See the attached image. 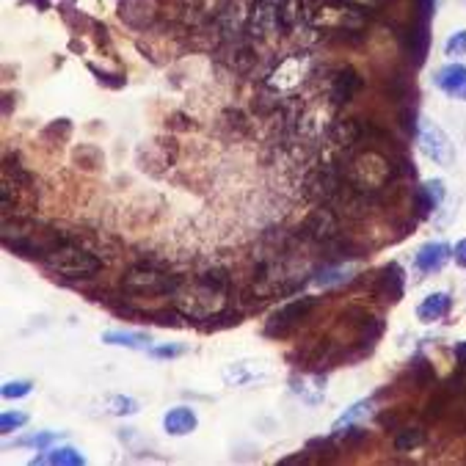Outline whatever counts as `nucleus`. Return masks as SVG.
<instances>
[{
	"label": "nucleus",
	"mask_w": 466,
	"mask_h": 466,
	"mask_svg": "<svg viewBox=\"0 0 466 466\" xmlns=\"http://www.w3.org/2000/svg\"><path fill=\"white\" fill-rule=\"evenodd\" d=\"M229 292H232L229 274L224 268H213L193 276L191 282H182L172 298H174V307L188 320H210L226 309Z\"/></svg>",
	"instance_id": "nucleus-1"
},
{
	"label": "nucleus",
	"mask_w": 466,
	"mask_h": 466,
	"mask_svg": "<svg viewBox=\"0 0 466 466\" xmlns=\"http://www.w3.org/2000/svg\"><path fill=\"white\" fill-rule=\"evenodd\" d=\"M343 174L359 191L376 193L389 185V180L394 177V165L386 155H381L373 147H356L348 155H343Z\"/></svg>",
	"instance_id": "nucleus-2"
},
{
	"label": "nucleus",
	"mask_w": 466,
	"mask_h": 466,
	"mask_svg": "<svg viewBox=\"0 0 466 466\" xmlns=\"http://www.w3.org/2000/svg\"><path fill=\"white\" fill-rule=\"evenodd\" d=\"M45 265L55 274V276H64V279H91L103 271V259L97 254L75 246L70 238H64L47 257H45Z\"/></svg>",
	"instance_id": "nucleus-3"
},
{
	"label": "nucleus",
	"mask_w": 466,
	"mask_h": 466,
	"mask_svg": "<svg viewBox=\"0 0 466 466\" xmlns=\"http://www.w3.org/2000/svg\"><path fill=\"white\" fill-rule=\"evenodd\" d=\"M309 22L328 33H356L368 25V12L345 4V0H326L315 12H309Z\"/></svg>",
	"instance_id": "nucleus-4"
},
{
	"label": "nucleus",
	"mask_w": 466,
	"mask_h": 466,
	"mask_svg": "<svg viewBox=\"0 0 466 466\" xmlns=\"http://www.w3.org/2000/svg\"><path fill=\"white\" fill-rule=\"evenodd\" d=\"M182 279L165 271H157L155 265H132L122 276V290L132 298H152V295H174Z\"/></svg>",
	"instance_id": "nucleus-5"
},
{
	"label": "nucleus",
	"mask_w": 466,
	"mask_h": 466,
	"mask_svg": "<svg viewBox=\"0 0 466 466\" xmlns=\"http://www.w3.org/2000/svg\"><path fill=\"white\" fill-rule=\"evenodd\" d=\"M343 185H345V174L337 163H315L304 174L301 191L315 205H331Z\"/></svg>",
	"instance_id": "nucleus-6"
},
{
	"label": "nucleus",
	"mask_w": 466,
	"mask_h": 466,
	"mask_svg": "<svg viewBox=\"0 0 466 466\" xmlns=\"http://www.w3.org/2000/svg\"><path fill=\"white\" fill-rule=\"evenodd\" d=\"M309 72H312L309 53H290L268 72V78H265V89H271L276 94L295 91L298 86L309 78Z\"/></svg>",
	"instance_id": "nucleus-7"
},
{
	"label": "nucleus",
	"mask_w": 466,
	"mask_h": 466,
	"mask_svg": "<svg viewBox=\"0 0 466 466\" xmlns=\"http://www.w3.org/2000/svg\"><path fill=\"white\" fill-rule=\"evenodd\" d=\"M284 28V20H282V12H279V4L274 0H254L251 4V12L246 17V33L257 42H268L274 39L276 33Z\"/></svg>",
	"instance_id": "nucleus-8"
},
{
	"label": "nucleus",
	"mask_w": 466,
	"mask_h": 466,
	"mask_svg": "<svg viewBox=\"0 0 466 466\" xmlns=\"http://www.w3.org/2000/svg\"><path fill=\"white\" fill-rule=\"evenodd\" d=\"M340 235H343V232H340V213L331 208V205H318L307 216V221L301 224V229H298V238H304L309 243H318V246L335 241Z\"/></svg>",
	"instance_id": "nucleus-9"
},
{
	"label": "nucleus",
	"mask_w": 466,
	"mask_h": 466,
	"mask_svg": "<svg viewBox=\"0 0 466 466\" xmlns=\"http://www.w3.org/2000/svg\"><path fill=\"white\" fill-rule=\"evenodd\" d=\"M315 304H318V298H312V295H304V298H298V301L284 304L279 312L271 315L268 326H265V335H268V337H287V335H292V331L307 320V315L315 309Z\"/></svg>",
	"instance_id": "nucleus-10"
},
{
	"label": "nucleus",
	"mask_w": 466,
	"mask_h": 466,
	"mask_svg": "<svg viewBox=\"0 0 466 466\" xmlns=\"http://www.w3.org/2000/svg\"><path fill=\"white\" fill-rule=\"evenodd\" d=\"M419 147H422V152H425L430 160L439 163V165H450L453 157H455L453 144H450V139H447V132H445L436 122H425V124L419 127Z\"/></svg>",
	"instance_id": "nucleus-11"
},
{
	"label": "nucleus",
	"mask_w": 466,
	"mask_h": 466,
	"mask_svg": "<svg viewBox=\"0 0 466 466\" xmlns=\"http://www.w3.org/2000/svg\"><path fill=\"white\" fill-rule=\"evenodd\" d=\"M174 160H177V141L174 139H155L139 149V163L149 174H160V169L174 165Z\"/></svg>",
	"instance_id": "nucleus-12"
},
{
	"label": "nucleus",
	"mask_w": 466,
	"mask_h": 466,
	"mask_svg": "<svg viewBox=\"0 0 466 466\" xmlns=\"http://www.w3.org/2000/svg\"><path fill=\"white\" fill-rule=\"evenodd\" d=\"M361 89V78L351 70V66H343L335 75H331V83H328V103L331 106H348L351 99L359 94Z\"/></svg>",
	"instance_id": "nucleus-13"
},
{
	"label": "nucleus",
	"mask_w": 466,
	"mask_h": 466,
	"mask_svg": "<svg viewBox=\"0 0 466 466\" xmlns=\"http://www.w3.org/2000/svg\"><path fill=\"white\" fill-rule=\"evenodd\" d=\"M290 389L292 394H298L307 406H318L323 403V397H326V378L320 376V370L315 373H301V376H292L290 378Z\"/></svg>",
	"instance_id": "nucleus-14"
},
{
	"label": "nucleus",
	"mask_w": 466,
	"mask_h": 466,
	"mask_svg": "<svg viewBox=\"0 0 466 466\" xmlns=\"http://www.w3.org/2000/svg\"><path fill=\"white\" fill-rule=\"evenodd\" d=\"M450 251H453V249H450L447 243H442V241L425 243V246L417 251V257H414L417 271H419V274H439V271L445 268V265H447V259L453 257Z\"/></svg>",
	"instance_id": "nucleus-15"
},
{
	"label": "nucleus",
	"mask_w": 466,
	"mask_h": 466,
	"mask_svg": "<svg viewBox=\"0 0 466 466\" xmlns=\"http://www.w3.org/2000/svg\"><path fill=\"white\" fill-rule=\"evenodd\" d=\"M434 83H436L445 94H450V97H455V99H463V103H466V66H463V64H458V61L445 64L442 70H436Z\"/></svg>",
	"instance_id": "nucleus-16"
},
{
	"label": "nucleus",
	"mask_w": 466,
	"mask_h": 466,
	"mask_svg": "<svg viewBox=\"0 0 466 466\" xmlns=\"http://www.w3.org/2000/svg\"><path fill=\"white\" fill-rule=\"evenodd\" d=\"M376 292L384 298V301L389 304H397L403 298V271H401V265H384L381 274H378V282H376Z\"/></svg>",
	"instance_id": "nucleus-17"
},
{
	"label": "nucleus",
	"mask_w": 466,
	"mask_h": 466,
	"mask_svg": "<svg viewBox=\"0 0 466 466\" xmlns=\"http://www.w3.org/2000/svg\"><path fill=\"white\" fill-rule=\"evenodd\" d=\"M196 425H199V417L188 406H177L172 411H165V417H163V428L169 436H188L196 430Z\"/></svg>",
	"instance_id": "nucleus-18"
},
{
	"label": "nucleus",
	"mask_w": 466,
	"mask_h": 466,
	"mask_svg": "<svg viewBox=\"0 0 466 466\" xmlns=\"http://www.w3.org/2000/svg\"><path fill=\"white\" fill-rule=\"evenodd\" d=\"M450 307H453L450 292H430L425 301L417 307V318L422 323H439L450 315Z\"/></svg>",
	"instance_id": "nucleus-19"
},
{
	"label": "nucleus",
	"mask_w": 466,
	"mask_h": 466,
	"mask_svg": "<svg viewBox=\"0 0 466 466\" xmlns=\"http://www.w3.org/2000/svg\"><path fill=\"white\" fill-rule=\"evenodd\" d=\"M445 202V182L442 180H428L417 191V213L425 218L428 213H434Z\"/></svg>",
	"instance_id": "nucleus-20"
},
{
	"label": "nucleus",
	"mask_w": 466,
	"mask_h": 466,
	"mask_svg": "<svg viewBox=\"0 0 466 466\" xmlns=\"http://www.w3.org/2000/svg\"><path fill=\"white\" fill-rule=\"evenodd\" d=\"M106 345H119V348H130V351H149L152 340L144 331H106L103 335Z\"/></svg>",
	"instance_id": "nucleus-21"
},
{
	"label": "nucleus",
	"mask_w": 466,
	"mask_h": 466,
	"mask_svg": "<svg viewBox=\"0 0 466 466\" xmlns=\"http://www.w3.org/2000/svg\"><path fill=\"white\" fill-rule=\"evenodd\" d=\"M254 361H238V364H229L224 370V381L229 386H249L259 378H265V373H259L257 368H251Z\"/></svg>",
	"instance_id": "nucleus-22"
},
{
	"label": "nucleus",
	"mask_w": 466,
	"mask_h": 466,
	"mask_svg": "<svg viewBox=\"0 0 466 466\" xmlns=\"http://www.w3.org/2000/svg\"><path fill=\"white\" fill-rule=\"evenodd\" d=\"M370 414H373V397H370V401L353 403L343 417H337L335 425H331V436H340L345 428H351V425H356V422H361V419H368Z\"/></svg>",
	"instance_id": "nucleus-23"
},
{
	"label": "nucleus",
	"mask_w": 466,
	"mask_h": 466,
	"mask_svg": "<svg viewBox=\"0 0 466 466\" xmlns=\"http://www.w3.org/2000/svg\"><path fill=\"white\" fill-rule=\"evenodd\" d=\"M351 274H353V268H348L345 262H328L318 271L315 284L318 287H337V284H345L351 279Z\"/></svg>",
	"instance_id": "nucleus-24"
},
{
	"label": "nucleus",
	"mask_w": 466,
	"mask_h": 466,
	"mask_svg": "<svg viewBox=\"0 0 466 466\" xmlns=\"http://www.w3.org/2000/svg\"><path fill=\"white\" fill-rule=\"evenodd\" d=\"M33 466L37 463H58V466H83L86 458L75 450V447H55V450H47L45 455L39 458H33L30 461Z\"/></svg>",
	"instance_id": "nucleus-25"
},
{
	"label": "nucleus",
	"mask_w": 466,
	"mask_h": 466,
	"mask_svg": "<svg viewBox=\"0 0 466 466\" xmlns=\"http://www.w3.org/2000/svg\"><path fill=\"white\" fill-rule=\"evenodd\" d=\"M106 409L114 417H132L139 414V401H132V397H124V394H114L106 401Z\"/></svg>",
	"instance_id": "nucleus-26"
},
{
	"label": "nucleus",
	"mask_w": 466,
	"mask_h": 466,
	"mask_svg": "<svg viewBox=\"0 0 466 466\" xmlns=\"http://www.w3.org/2000/svg\"><path fill=\"white\" fill-rule=\"evenodd\" d=\"M304 450H307L309 455L323 458V461L337 458V453H340V447H337V436H328V439H309Z\"/></svg>",
	"instance_id": "nucleus-27"
},
{
	"label": "nucleus",
	"mask_w": 466,
	"mask_h": 466,
	"mask_svg": "<svg viewBox=\"0 0 466 466\" xmlns=\"http://www.w3.org/2000/svg\"><path fill=\"white\" fill-rule=\"evenodd\" d=\"M279 4V12H282V20H284V28H295L304 17V0H276Z\"/></svg>",
	"instance_id": "nucleus-28"
},
{
	"label": "nucleus",
	"mask_w": 466,
	"mask_h": 466,
	"mask_svg": "<svg viewBox=\"0 0 466 466\" xmlns=\"http://www.w3.org/2000/svg\"><path fill=\"white\" fill-rule=\"evenodd\" d=\"M103 152H99L97 147H91V144H86V147H78L75 149V163L78 165H83L86 172H97L99 165H103Z\"/></svg>",
	"instance_id": "nucleus-29"
},
{
	"label": "nucleus",
	"mask_w": 466,
	"mask_h": 466,
	"mask_svg": "<svg viewBox=\"0 0 466 466\" xmlns=\"http://www.w3.org/2000/svg\"><path fill=\"white\" fill-rule=\"evenodd\" d=\"M70 136H72V122L70 119H55V122H50L42 130V139L45 141H53V144H61V141H66Z\"/></svg>",
	"instance_id": "nucleus-30"
},
{
	"label": "nucleus",
	"mask_w": 466,
	"mask_h": 466,
	"mask_svg": "<svg viewBox=\"0 0 466 466\" xmlns=\"http://www.w3.org/2000/svg\"><path fill=\"white\" fill-rule=\"evenodd\" d=\"M61 434L55 430H42V434H33V436H25V439H17V447H37V450H47L53 442H58Z\"/></svg>",
	"instance_id": "nucleus-31"
},
{
	"label": "nucleus",
	"mask_w": 466,
	"mask_h": 466,
	"mask_svg": "<svg viewBox=\"0 0 466 466\" xmlns=\"http://www.w3.org/2000/svg\"><path fill=\"white\" fill-rule=\"evenodd\" d=\"M152 318V323H157V326H169V328H182L185 326V315L174 307V309H160V312H152L149 315Z\"/></svg>",
	"instance_id": "nucleus-32"
},
{
	"label": "nucleus",
	"mask_w": 466,
	"mask_h": 466,
	"mask_svg": "<svg viewBox=\"0 0 466 466\" xmlns=\"http://www.w3.org/2000/svg\"><path fill=\"white\" fill-rule=\"evenodd\" d=\"M28 422V414L22 411H6L4 417H0V434H14V430H20L22 425Z\"/></svg>",
	"instance_id": "nucleus-33"
},
{
	"label": "nucleus",
	"mask_w": 466,
	"mask_h": 466,
	"mask_svg": "<svg viewBox=\"0 0 466 466\" xmlns=\"http://www.w3.org/2000/svg\"><path fill=\"white\" fill-rule=\"evenodd\" d=\"M419 445H422V434H419V430H411V428L401 430V434H397V439H394V447L401 450V453L414 450V447H419Z\"/></svg>",
	"instance_id": "nucleus-34"
},
{
	"label": "nucleus",
	"mask_w": 466,
	"mask_h": 466,
	"mask_svg": "<svg viewBox=\"0 0 466 466\" xmlns=\"http://www.w3.org/2000/svg\"><path fill=\"white\" fill-rule=\"evenodd\" d=\"M445 55H447V58H461V55H466V30L453 33V37L445 42Z\"/></svg>",
	"instance_id": "nucleus-35"
},
{
	"label": "nucleus",
	"mask_w": 466,
	"mask_h": 466,
	"mask_svg": "<svg viewBox=\"0 0 466 466\" xmlns=\"http://www.w3.org/2000/svg\"><path fill=\"white\" fill-rule=\"evenodd\" d=\"M221 122H224V127L235 130V136H238V139H241V136H246V130H249L246 116H243L241 111H226V114L221 116Z\"/></svg>",
	"instance_id": "nucleus-36"
},
{
	"label": "nucleus",
	"mask_w": 466,
	"mask_h": 466,
	"mask_svg": "<svg viewBox=\"0 0 466 466\" xmlns=\"http://www.w3.org/2000/svg\"><path fill=\"white\" fill-rule=\"evenodd\" d=\"M210 320H213V323H208V326H205L208 331L229 328V326H238V323H241V312H226V309H224V312H218V315H216V318H210Z\"/></svg>",
	"instance_id": "nucleus-37"
},
{
	"label": "nucleus",
	"mask_w": 466,
	"mask_h": 466,
	"mask_svg": "<svg viewBox=\"0 0 466 466\" xmlns=\"http://www.w3.org/2000/svg\"><path fill=\"white\" fill-rule=\"evenodd\" d=\"M30 389H33V384L30 381H9V384H4V397H9V401H20V397H25V394H30Z\"/></svg>",
	"instance_id": "nucleus-38"
},
{
	"label": "nucleus",
	"mask_w": 466,
	"mask_h": 466,
	"mask_svg": "<svg viewBox=\"0 0 466 466\" xmlns=\"http://www.w3.org/2000/svg\"><path fill=\"white\" fill-rule=\"evenodd\" d=\"M188 348L185 345H157V348H149V353L155 356V359H177V356H182Z\"/></svg>",
	"instance_id": "nucleus-39"
},
{
	"label": "nucleus",
	"mask_w": 466,
	"mask_h": 466,
	"mask_svg": "<svg viewBox=\"0 0 466 466\" xmlns=\"http://www.w3.org/2000/svg\"><path fill=\"white\" fill-rule=\"evenodd\" d=\"M89 70L97 75V80H99V83H106L108 89H122V86H124V78H122V75H108V72H99L97 66H89Z\"/></svg>",
	"instance_id": "nucleus-40"
},
{
	"label": "nucleus",
	"mask_w": 466,
	"mask_h": 466,
	"mask_svg": "<svg viewBox=\"0 0 466 466\" xmlns=\"http://www.w3.org/2000/svg\"><path fill=\"white\" fill-rule=\"evenodd\" d=\"M169 127H172V130H196L193 119H188L185 114H174V116L169 119Z\"/></svg>",
	"instance_id": "nucleus-41"
},
{
	"label": "nucleus",
	"mask_w": 466,
	"mask_h": 466,
	"mask_svg": "<svg viewBox=\"0 0 466 466\" xmlns=\"http://www.w3.org/2000/svg\"><path fill=\"white\" fill-rule=\"evenodd\" d=\"M309 461V453L307 450H301V453H295V455H287V458H282L279 461V466H292V463H307Z\"/></svg>",
	"instance_id": "nucleus-42"
},
{
	"label": "nucleus",
	"mask_w": 466,
	"mask_h": 466,
	"mask_svg": "<svg viewBox=\"0 0 466 466\" xmlns=\"http://www.w3.org/2000/svg\"><path fill=\"white\" fill-rule=\"evenodd\" d=\"M453 257H455V262L461 265V268H466V238L455 243V249H453Z\"/></svg>",
	"instance_id": "nucleus-43"
},
{
	"label": "nucleus",
	"mask_w": 466,
	"mask_h": 466,
	"mask_svg": "<svg viewBox=\"0 0 466 466\" xmlns=\"http://www.w3.org/2000/svg\"><path fill=\"white\" fill-rule=\"evenodd\" d=\"M455 356H458V361H461V364H466V343L455 345Z\"/></svg>",
	"instance_id": "nucleus-44"
}]
</instances>
